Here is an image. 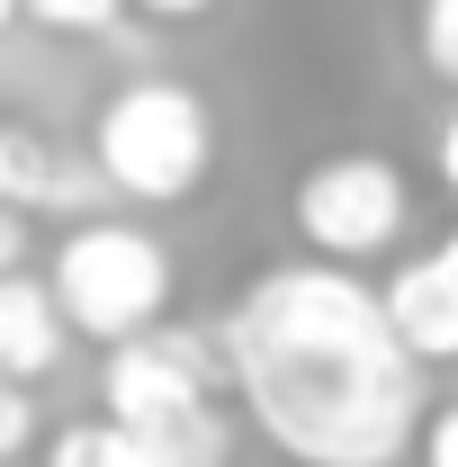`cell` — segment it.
<instances>
[{
  "label": "cell",
  "instance_id": "obj_1",
  "mask_svg": "<svg viewBox=\"0 0 458 467\" xmlns=\"http://www.w3.org/2000/svg\"><path fill=\"white\" fill-rule=\"evenodd\" d=\"M216 342L252 422L297 467H396L422 441V359L350 261L261 270Z\"/></svg>",
  "mask_w": 458,
  "mask_h": 467
},
{
  "label": "cell",
  "instance_id": "obj_2",
  "mask_svg": "<svg viewBox=\"0 0 458 467\" xmlns=\"http://www.w3.org/2000/svg\"><path fill=\"white\" fill-rule=\"evenodd\" d=\"M90 162L109 171L117 198H144V207H172L189 198L207 162H216V117L189 81H126L109 109H99V135H90Z\"/></svg>",
  "mask_w": 458,
  "mask_h": 467
},
{
  "label": "cell",
  "instance_id": "obj_3",
  "mask_svg": "<svg viewBox=\"0 0 458 467\" xmlns=\"http://www.w3.org/2000/svg\"><path fill=\"white\" fill-rule=\"evenodd\" d=\"M55 296L72 315V333L126 342V333L162 324V306H172V252L135 225H72L63 252H55Z\"/></svg>",
  "mask_w": 458,
  "mask_h": 467
},
{
  "label": "cell",
  "instance_id": "obj_4",
  "mask_svg": "<svg viewBox=\"0 0 458 467\" xmlns=\"http://www.w3.org/2000/svg\"><path fill=\"white\" fill-rule=\"evenodd\" d=\"M413 216V189L387 153H324L297 180V234L324 261H378Z\"/></svg>",
  "mask_w": 458,
  "mask_h": 467
},
{
  "label": "cell",
  "instance_id": "obj_5",
  "mask_svg": "<svg viewBox=\"0 0 458 467\" xmlns=\"http://www.w3.org/2000/svg\"><path fill=\"white\" fill-rule=\"evenodd\" d=\"M216 378H225V342H216V333L144 324V333L109 342V378H99V396H109L117 422H172V413H198V405H207Z\"/></svg>",
  "mask_w": 458,
  "mask_h": 467
},
{
  "label": "cell",
  "instance_id": "obj_6",
  "mask_svg": "<svg viewBox=\"0 0 458 467\" xmlns=\"http://www.w3.org/2000/svg\"><path fill=\"white\" fill-rule=\"evenodd\" d=\"M378 296H387L404 350H413L422 368H432V359H458V234H441V252H413Z\"/></svg>",
  "mask_w": 458,
  "mask_h": 467
},
{
  "label": "cell",
  "instance_id": "obj_7",
  "mask_svg": "<svg viewBox=\"0 0 458 467\" xmlns=\"http://www.w3.org/2000/svg\"><path fill=\"white\" fill-rule=\"evenodd\" d=\"M99 189H109V171H99V162L81 171V162H72V153H55L36 126H9V117H0V198H9V207H27V216H36V207L81 216Z\"/></svg>",
  "mask_w": 458,
  "mask_h": 467
},
{
  "label": "cell",
  "instance_id": "obj_8",
  "mask_svg": "<svg viewBox=\"0 0 458 467\" xmlns=\"http://www.w3.org/2000/svg\"><path fill=\"white\" fill-rule=\"evenodd\" d=\"M63 315L55 279H27V270H0V378H46L63 359Z\"/></svg>",
  "mask_w": 458,
  "mask_h": 467
},
{
  "label": "cell",
  "instance_id": "obj_9",
  "mask_svg": "<svg viewBox=\"0 0 458 467\" xmlns=\"http://www.w3.org/2000/svg\"><path fill=\"white\" fill-rule=\"evenodd\" d=\"M46 467H153V450H144V431H135V422L99 413V422H72L55 450H46Z\"/></svg>",
  "mask_w": 458,
  "mask_h": 467
},
{
  "label": "cell",
  "instance_id": "obj_10",
  "mask_svg": "<svg viewBox=\"0 0 458 467\" xmlns=\"http://www.w3.org/2000/svg\"><path fill=\"white\" fill-rule=\"evenodd\" d=\"M413 36H422V63L458 90V0H413Z\"/></svg>",
  "mask_w": 458,
  "mask_h": 467
},
{
  "label": "cell",
  "instance_id": "obj_11",
  "mask_svg": "<svg viewBox=\"0 0 458 467\" xmlns=\"http://www.w3.org/2000/svg\"><path fill=\"white\" fill-rule=\"evenodd\" d=\"M36 27H63V36H99V27H117V9L126 0H18Z\"/></svg>",
  "mask_w": 458,
  "mask_h": 467
},
{
  "label": "cell",
  "instance_id": "obj_12",
  "mask_svg": "<svg viewBox=\"0 0 458 467\" xmlns=\"http://www.w3.org/2000/svg\"><path fill=\"white\" fill-rule=\"evenodd\" d=\"M36 441V396H27V378H0V459H18Z\"/></svg>",
  "mask_w": 458,
  "mask_h": 467
},
{
  "label": "cell",
  "instance_id": "obj_13",
  "mask_svg": "<svg viewBox=\"0 0 458 467\" xmlns=\"http://www.w3.org/2000/svg\"><path fill=\"white\" fill-rule=\"evenodd\" d=\"M422 467H458V405H441L422 422Z\"/></svg>",
  "mask_w": 458,
  "mask_h": 467
},
{
  "label": "cell",
  "instance_id": "obj_14",
  "mask_svg": "<svg viewBox=\"0 0 458 467\" xmlns=\"http://www.w3.org/2000/svg\"><path fill=\"white\" fill-rule=\"evenodd\" d=\"M18 252H27V207L0 198V270H18Z\"/></svg>",
  "mask_w": 458,
  "mask_h": 467
},
{
  "label": "cell",
  "instance_id": "obj_15",
  "mask_svg": "<svg viewBox=\"0 0 458 467\" xmlns=\"http://www.w3.org/2000/svg\"><path fill=\"white\" fill-rule=\"evenodd\" d=\"M441 180H450V198H458V109L441 117Z\"/></svg>",
  "mask_w": 458,
  "mask_h": 467
},
{
  "label": "cell",
  "instance_id": "obj_16",
  "mask_svg": "<svg viewBox=\"0 0 458 467\" xmlns=\"http://www.w3.org/2000/svg\"><path fill=\"white\" fill-rule=\"evenodd\" d=\"M144 18H198V9H216V0H135Z\"/></svg>",
  "mask_w": 458,
  "mask_h": 467
},
{
  "label": "cell",
  "instance_id": "obj_17",
  "mask_svg": "<svg viewBox=\"0 0 458 467\" xmlns=\"http://www.w3.org/2000/svg\"><path fill=\"white\" fill-rule=\"evenodd\" d=\"M9 18H18V0H0V27H9Z\"/></svg>",
  "mask_w": 458,
  "mask_h": 467
},
{
  "label": "cell",
  "instance_id": "obj_18",
  "mask_svg": "<svg viewBox=\"0 0 458 467\" xmlns=\"http://www.w3.org/2000/svg\"><path fill=\"white\" fill-rule=\"evenodd\" d=\"M0 467H18V459H0Z\"/></svg>",
  "mask_w": 458,
  "mask_h": 467
}]
</instances>
